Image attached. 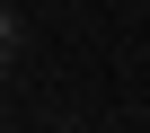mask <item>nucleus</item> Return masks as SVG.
Instances as JSON below:
<instances>
[{"label":"nucleus","mask_w":150,"mask_h":133,"mask_svg":"<svg viewBox=\"0 0 150 133\" xmlns=\"http://www.w3.org/2000/svg\"><path fill=\"white\" fill-rule=\"evenodd\" d=\"M9 44H18V27H9V18H0V71H9Z\"/></svg>","instance_id":"obj_1"}]
</instances>
